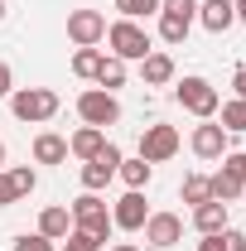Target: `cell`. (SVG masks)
<instances>
[{
	"instance_id": "obj_1",
	"label": "cell",
	"mask_w": 246,
	"mask_h": 251,
	"mask_svg": "<svg viewBox=\"0 0 246 251\" xmlns=\"http://www.w3.org/2000/svg\"><path fill=\"white\" fill-rule=\"evenodd\" d=\"M193 15H198V0H159V34H164V44H184Z\"/></svg>"
},
{
	"instance_id": "obj_2",
	"label": "cell",
	"mask_w": 246,
	"mask_h": 251,
	"mask_svg": "<svg viewBox=\"0 0 246 251\" xmlns=\"http://www.w3.org/2000/svg\"><path fill=\"white\" fill-rule=\"evenodd\" d=\"M106 44H111V58H145L150 53V34L140 29L135 20H121V25H111L106 29Z\"/></svg>"
},
{
	"instance_id": "obj_3",
	"label": "cell",
	"mask_w": 246,
	"mask_h": 251,
	"mask_svg": "<svg viewBox=\"0 0 246 251\" xmlns=\"http://www.w3.org/2000/svg\"><path fill=\"white\" fill-rule=\"evenodd\" d=\"M10 111H15L20 121H49V116L58 111V92H49V87H25V92L10 97Z\"/></svg>"
},
{
	"instance_id": "obj_4",
	"label": "cell",
	"mask_w": 246,
	"mask_h": 251,
	"mask_svg": "<svg viewBox=\"0 0 246 251\" xmlns=\"http://www.w3.org/2000/svg\"><path fill=\"white\" fill-rule=\"evenodd\" d=\"M73 227H77V232H92L97 242H106V232H111V213H106V203H101L97 193H82V198L73 203Z\"/></svg>"
},
{
	"instance_id": "obj_5",
	"label": "cell",
	"mask_w": 246,
	"mask_h": 251,
	"mask_svg": "<svg viewBox=\"0 0 246 251\" xmlns=\"http://www.w3.org/2000/svg\"><path fill=\"white\" fill-rule=\"evenodd\" d=\"M77 116L87 126H97V130H106V126H116L121 121V101L111 92H82L77 97Z\"/></svg>"
},
{
	"instance_id": "obj_6",
	"label": "cell",
	"mask_w": 246,
	"mask_h": 251,
	"mask_svg": "<svg viewBox=\"0 0 246 251\" xmlns=\"http://www.w3.org/2000/svg\"><path fill=\"white\" fill-rule=\"evenodd\" d=\"M174 97H179V106H184V111H193V116H203V121H208V116L217 111V87L208 82V77H184Z\"/></svg>"
},
{
	"instance_id": "obj_7",
	"label": "cell",
	"mask_w": 246,
	"mask_h": 251,
	"mask_svg": "<svg viewBox=\"0 0 246 251\" xmlns=\"http://www.w3.org/2000/svg\"><path fill=\"white\" fill-rule=\"evenodd\" d=\"M174 150H179V130L174 126H145V135H140V159L145 164H164Z\"/></svg>"
},
{
	"instance_id": "obj_8",
	"label": "cell",
	"mask_w": 246,
	"mask_h": 251,
	"mask_svg": "<svg viewBox=\"0 0 246 251\" xmlns=\"http://www.w3.org/2000/svg\"><path fill=\"white\" fill-rule=\"evenodd\" d=\"M68 39L77 49H92L97 39H106V15L101 10H73L68 15Z\"/></svg>"
},
{
	"instance_id": "obj_9",
	"label": "cell",
	"mask_w": 246,
	"mask_h": 251,
	"mask_svg": "<svg viewBox=\"0 0 246 251\" xmlns=\"http://www.w3.org/2000/svg\"><path fill=\"white\" fill-rule=\"evenodd\" d=\"M116 164H121V150H116V145H101V150L82 164V184H87V193H97V188L111 184V179H116Z\"/></svg>"
},
{
	"instance_id": "obj_10",
	"label": "cell",
	"mask_w": 246,
	"mask_h": 251,
	"mask_svg": "<svg viewBox=\"0 0 246 251\" xmlns=\"http://www.w3.org/2000/svg\"><path fill=\"white\" fill-rule=\"evenodd\" d=\"M150 218V208H145V198H140V188H130L121 203L111 208V227H121V232H140Z\"/></svg>"
},
{
	"instance_id": "obj_11",
	"label": "cell",
	"mask_w": 246,
	"mask_h": 251,
	"mask_svg": "<svg viewBox=\"0 0 246 251\" xmlns=\"http://www.w3.org/2000/svg\"><path fill=\"white\" fill-rule=\"evenodd\" d=\"M179 237H184V222L174 218V213H150V218H145V242H150V247H174V242H179Z\"/></svg>"
},
{
	"instance_id": "obj_12",
	"label": "cell",
	"mask_w": 246,
	"mask_h": 251,
	"mask_svg": "<svg viewBox=\"0 0 246 251\" xmlns=\"http://www.w3.org/2000/svg\"><path fill=\"white\" fill-rule=\"evenodd\" d=\"M193 155L198 159H222L227 155V130L222 126H198L193 130Z\"/></svg>"
},
{
	"instance_id": "obj_13",
	"label": "cell",
	"mask_w": 246,
	"mask_h": 251,
	"mask_svg": "<svg viewBox=\"0 0 246 251\" xmlns=\"http://www.w3.org/2000/svg\"><path fill=\"white\" fill-rule=\"evenodd\" d=\"M198 20H203V29L222 34V29H232L237 10H232V0H203V5H198Z\"/></svg>"
},
{
	"instance_id": "obj_14",
	"label": "cell",
	"mask_w": 246,
	"mask_h": 251,
	"mask_svg": "<svg viewBox=\"0 0 246 251\" xmlns=\"http://www.w3.org/2000/svg\"><path fill=\"white\" fill-rule=\"evenodd\" d=\"M193 227H198L203 237H213V232H222V227H227V203H217V198H208V203H198V208H193Z\"/></svg>"
},
{
	"instance_id": "obj_15",
	"label": "cell",
	"mask_w": 246,
	"mask_h": 251,
	"mask_svg": "<svg viewBox=\"0 0 246 251\" xmlns=\"http://www.w3.org/2000/svg\"><path fill=\"white\" fill-rule=\"evenodd\" d=\"M208 188H213V198H217V203H237L246 184L237 179V174H232V169H227V164H222V169H217L213 179H208Z\"/></svg>"
},
{
	"instance_id": "obj_16",
	"label": "cell",
	"mask_w": 246,
	"mask_h": 251,
	"mask_svg": "<svg viewBox=\"0 0 246 251\" xmlns=\"http://www.w3.org/2000/svg\"><path fill=\"white\" fill-rule=\"evenodd\" d=\"M140 73H145L150 87H164V82L174 77V58H169V53H145V58H140Z\"/></svg>"
},
{
	"instance_id": "obj_17",
	"label": "cell",
	"mask_w": 246,
	"mask_h": 251,
	"mask_svg": "<svg viewBox=\"0 0 246 251\" xmlns=\"http://www.w3.org/2000/svg\"><path fill=\"white\" fill-rule=\"evenodd\" d=\"M101 145H106V130H97V126H82V130H77V135L68 140V150H73L77 159H92Z\"/></svg>"
},
{
	"instance_id": "obj_18",
	"label": "cell",
	"mask_w": 246,
	"mask_h": 251,
	"mask_svg": "<svg viewBox=\"0 0 246 251\" xmlns=\"http://www.w3.org/2000/svg\"><path fill=\"white\" fill-rule=\"evenodd\" d=\"M34 159H39V164H63V159H68V140H63V135H39V140H34Z\"/></svg>"
},
{
	"instance_id": "obj_19",
	"label": "cell",
	"mask_w": 246,
	"mask_h": 251,
	"mask_svg": "<svg viewBox=\"0 0 246 251\" xmlns=\"http://www.w3.org/2000/svg\"><path fill=\"white\" fill-rule=\"evenodd\" d=\"M68 227H73V218H68V208H44V218H39V237H68Z\"/></svg>"
},
{
	"instance_id": "obj_20",
	"label": "cell",
	"mask_w": 246,
	"mask_h": 251,
	"mask_svg": "<svg viewBox=\"0 0 246 251\" xmlns=\"http://www.w3.org/2000/svg\"><path fill=\"white\" fill-rule=\"evenodd\" d=\"M101 58H106L101 49H77V53H73V73H77V77H97V73H101Z\"/></svg>"
},
{
	"instance_id": "obj_21",
	"label": "cell",
	"mask_w": 246,
	"mask_h": 251,
	"mask_svg": "<svg viewBox=\"0 0 246 251\" xmlns=\"http://www.w3.org/2000/svg\"><path fill=\"white\" fill-rule=\"evenodd\" d=\"M116 174H121L130 188H145V184H150V164H145V159H121Z\"/></svg>"
},
{
	"instance_id": "obj_22",
	"label": "cell",
	"mask_w": 246,
	"mask_h": 251,
	"mask_svg": "<svg viewBox=\"0 0 246 251\" xmlns=\"http://www.w3.org/2000/svg\"><path fill=\"white\" fill-rule=\"evenodd\" d=\"M97 82H101L106 92H111V87H121V82H125V63H121V58H101V73H97Z\"/></svg>"
},
{
	"instance_id": "obj_23",
	"label": "cell",
	"mask_w": 246,
	"mask_h": 251,
	"mask_svg": "<svg viewBox=\"0 0 246 251\" xmlns=\"http://www.w3.org/2000/svg\"><path fill=\"white\" fill-rule=\"evenodd\" d=\"M208 198H213L208 179H203V174H188V179H184V203H193V208H198V203H208Z\"/></svg>"
},
{
	"instance_id": "obj_24",
	"label": "cell",
	"mask_w": 246,
	"mask_h": 251,
	"mask_svg": "<svg viewBox=\"0 0 246 251\" xmlns=\"http://www.w3.org/2000/svg\"><path fill=\"white\" fill-rule=\"evenodd\" d=\"M222 130H246V97L222 106Z\"/></svg>"
},
{
	"instance_id": "obj_25",
	"label": "cell",
	"mask_w": 246,
	"mask_h": 251,
	"mask_svg": "<svg viewBox=\"0 0 246 251\" xmlns=\"http://www.w3.org/2000/svg\"><path fill=\"white\" fill-rule=\"evenodd\" d=\"M116 10H121L125 20H140V15H154L159 10V0H116Z\"/></svg>"
},
{
	"instance_id": "obj_26",
	"label": "cell",
	"mask_w": 246,
	"mask_h": 251,
	"mask_svg": "<svg viewBox=\"0 0 246 251\" xmlns=\"http://www.w3.org/2000/svg\"><path fill=\"white\" fill-rule=\"evenodd\" d=\"M10 184H15V193L25 198V193H34V184H39V179H34V169H10Z\"/></svg>"
},
{
	"instance_id": "obj_27",
	"label": "cell",
	"mask_w": 246,
	"mask_h": 251,
	"mask_svg": "<svg viewBox=\"0 0 246 251\" xmlns=\"http://www.w3.org/2000/svg\"><path fill=\"white\" fill-rule=\"evenodd\" d=\"M217 251H246V237L232 232V227H222V232H217Z\"/></svg>"
},
{
	"instance_id": "obj_28",
	"label": "cell",
	"mask_w": 246,
	"mask_h": 251,
	"mask_svg": "<svg viewBox=\"0 0 246 251\" xmlns=\"http://www.w3.org/2000/svg\"><path fill=\"white\" fill-rule=\"evenodd\" d=\"M101 247V242H97L92 232H77V227H73V237H68V251H97Z\"/></svg>"
},
{
	"instance_id": "obj_29",
	"label": "cell",
	"mask_w": 246,
	"mask_h": 251,
	"mask_svg": "<svg viewBox=\"0 0 246 251\" xmlns=\"http://www.w3.org/2000/svg\"><path fill=\"white\" fill-rule=\"evenodd\" d=\"M15 251H53V247H49V237H20Z\"/></svg>"
},
{
	"instance_id": "obj_30",
	"label": "cell",
	"mask_w": 246,
	"mask_h": 251,
	"mask_svg": "<svg viewBox=\"0 0 246 251\" xmlns=\"http://www.w3.org/2000/svg\"><path fill=\"white\" fill-rule=\"evenodd\" d=\"M227 169H232V174L246 184V150H242V155H227Z\"/></svg>"
},
{
	"instance_id": "obj_31",
	"label": "cell",
	"mask_w": 246,
	"mask_h": 251,
	"mask_svg": "<svg viewBox=\"0 0 246 251\" xmlns=\"http://www.w3.org/2000/svg\"><path fill=\"white\" fill-rule=\"evenodd\" d=\"M15 198H20V193H15V184H10V174H0V208L15 203Z\"/></svg>"
},
{
	"instance_id": "obj_32",
	"label": "cell",
	"mask_w": 246,
	"mask_h": 251,
	"mask_svg": "<svg viewBox=\"0 0 246 251\" xmlns=\"http://www.w3.org/2000/svg\"><path fill=\"white\" fill-rule=\"evenodd\" d=\"M0 97H10V63H0Z\"/></svg>"
},
{
	"instance_id": "obj_33",
	"label": "cell",
	"mask_w": 246,
	"mask_h": 251,
	"mask_svg": "<svg viewBox=\"0 0 246 251\" xmlns=\"http://www.w3.org/2000/svg\"><path fill=\"white\" fill-rule=\"evenodd\" d=\"M232 87H237V97H246V68H237V77H232Z\"/></svg>"
},
{
	"instance_id": "obj_34",
	"label": "cell",
	"mask_w": 246,
	"mask_h": 251,
	"mask_svg": "<svg viewBox=\"0 0 246 251\" xmlns=\"http://www.w3.org/2000/svg\"><path fill=\"white\" fill-rule=\"evenodd\" d=\"M198 251H217V232L208 237V242H198Z\"/></svg>"
},
{
	"instance_id": "obj_35",
	"label": "cell",
	"mask_w": 246,
	"mask_h": 251,
	"mask_svg": "<svg viewBox=\"0 0 246 251\" xmlns=\"http://www.w3.org/2000/svg\"><path fill=\"white\" fill-rule=\"evenodd\" d=\"M111 251H140V247H130V242H116V247H111Z\"/></svg>"
},
{
	"instance_id": "obj_36",
	"label": "cell",
	"mask_w": 246,
	"mask_h": 251,
	"mask_svg": "<svg viewBox=\"0 0 246 251\" xmlns=\"http://www.w3.org/2000/svg\"><path fill=\"white\" fill-rule=\"evenodd\" d=\"M0 20H5V0H0Z\"/></svg>"
},
{
	"instance_id": "obj_37",
	"label": "cell",
	"mask_w": 246,
	"mask_h": 251,
	"mask_svg": "<svg viewBox=\"0 0 246 251\" xmlns=\"http://www.w3.org/2000/svg\"><path fill=\"white\" fill-rule=\"evenodd\" d=\"M0 164H5V145H0Z\"/></svg>"
},
{
	"instance_id": "obj_38",
	"label": "cell",
	"mask_w": 246,
	"mask_h": 251,
	"mask_svg": "<svg viewBox=\"0 0 246 251\" xmlns=\"http://www.w3.org/2000/svg\"><path fill=\"white\" fill-rule=\"evenodd\" d=\"M63 251H68V247H63Z\"/></svg>"
}]
</instances>
